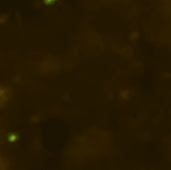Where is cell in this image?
I'll return each instance as SVG.
<instances>
[{"label":"cell","instance_id":"1","mask_svg":"<svg viewBox=\"0 0 171 170\" xmlns=\"http://www.w3.org/2000/svg\"><path fill=\"white\" fill-rule=\"evenodd\" d=\"M15 138H17V136H15V135L8 136V140H9V141H12V142H13V141H15Z\"/></svg>","mask_w":171,"mask_h":170},{"label":"cell","instance_id":"2","mask_svg":"<svg viewBox=\"0 0 171 170\" xmlns=\"http://www.w3.org/2000/svg\"><path fill=\"white\" fill-rule=\"evenodd\" d=\"M43 1H45V4L49 5V4H52V2H54V1H56V0H43Z\"/></svg>","mask_w":171,"mask_h":170}]
</instances>
